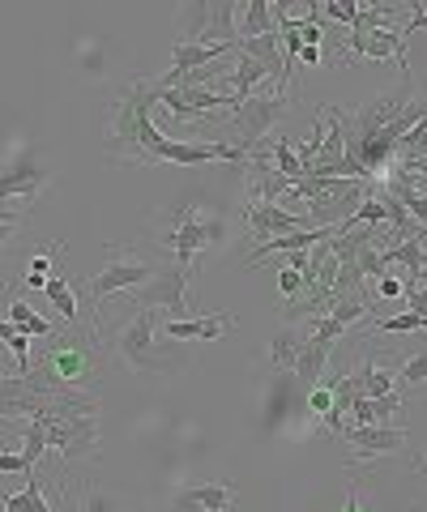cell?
<instances>
[{
  "instance_id": "obj_23",
  "label": "cell",
  "mask_w": 427,
  "mask_h": 512,
  "mask_svg": "<svg viewBox=\"0 0 427 512\" xmlns=\"http://www.w3.org/2000/svg\"><path fill=\"white\" fill-rule=\"evenodd\" d=\"M274 30V13L265 0H252V5L244 9V22L235 26V39H261V35H270Z\"/></svg>"
},
{
  "instance_id": "obj_30",
  "label": "cell",
  "mask_w": 427,
  "mask_h": 512,
  "mask_svg": "<svg viewBox=\"0 0 427 512\" xmlns=\"http://www.w3.org/2000/svg\"><path fill=\"white\" fill-rule=\"evenodd\" d=\"M321 13H325V18H334V22L355 26V18H359V5H355V0H329V5H321Z\"/></svg>"
},
{
  "instance_id": "obj_10",
  "label": "cell",
  "mask_w": 427,
  "mask_h": 512,
  "mask_svg": "<svg viewBox=\"0 0 427 512\" xmlns=\"http://www.w3.org/2000/svg\"><path fill=\"white\" fill-rule=\"evenodd\" d=\"M47 184H52V171H43L35 163H18V167L0 171V227H18V222H22V214L9 210L5 201H13V197L30 201V197H39Z\"/></svg>"
},
{
  "instance_id": "obj_13",
  "label": "cell",
  "mask_w": 427,
  "mask_h": 512,
  "mask_svg": "<svg viewBox=\"0 0 427 512\" xmlns=\"http://www.w3.org/2000/svg\"><path fill=\"white\" fill-rule=\"evenodd\" d=\"M188 278L180 274V269H171V274H158L150 286H146V295H141V303L146 308H167L171 316H188L193 308H188ZM167 316V320H171Z\"/></svg>"
},
{
  "instance_id": "obj_26",
  "label": "cell",
  "mask_w": 427,
  "mask_h": 512,
  "mask_svg": "<svg viewBox=\"0 0 427 512\" xmlns=\"http://www.w3.org/2000/svg\"><path fill=\"white\" fill-rule=\"evenodd\" d=\"M43 453H47V436H43V423H39V419H30V423H26V436H22V457H26V466H30V470H39Z\"/></svg>"
},
{
  "instance_id": "obj_18",
  "label": "cell",
  "mask_w": 427,
  "mask_h": 512,
  "mask_svg": "<svg viewBox=\"0 0 427 512\" xmlns=\"http://www.w3.org/2000/svg\"><path fill=\"white\" fill-rule=\"evenodd\" d=\"M235 487L231 483H205V487H184L180 508H205V512H231Z\"/></svg>"
},
{
  "instance_id": "obj_25",
  "label": "cell",
  "mask_w": 427,
  "mask_h": 512,
  "mask_svg": "<svg viewBox=\"0 0 427 512\" xmlns=\"http://www.w3.org/2000/svg\"><path fill=\"white\" fill-rule=\"evenodd\" d=\"M9 320L26 333V338H52V333H56L43 316H35V308H30L26 299H13V303H9Z\"/></svg>"
},
{
  "instance_id": "obj_8",
  "label": "cell",
  "mask_w": 427,
  "mask_h": 512,
  "mask_svg": "<svg viewBox=\"0 0 427 512\" xmlns=\"http://www.w3.org/2000/svg\"><path fill=\"white\" fill-rule=\"evenodd\" d=\"M154 103H163L176 120H197V116H210V111H235L240 107V99L235 94H214V90H201V86H158L154 82Z\"/></svg>"
},
{
  "instance_id": "obj_35",
  "label": "cell",
  "mask_w": 427,
  "mask_h": 512,
  "mask_svg": "<svg viewBox=\"0 0 427 512\" xmlns=\"http://www.w3.org/2000/svg\"><path fill=\"white\" fill-rule=\"evenodd\" d=\"M299 60H304V64H321L325 52H321V47H304V52H299Z\"/></svg>"
},
{
  "instance_id": "obj_24",
  "label": "cell",
  "mask_w": 427,
  "mask_h": 512,
  "mask_svg": "<svg viewBox=\"0 0 427 512\" xmlns=\"http://www.w3.org/2000/svg\"><path fill=\"white\" fill-rule=\"evenodd\" d=\"M270 158H274V171L287 175L291 184L304 180V167H299V154H295V141L291 137H274L270 141Z\"/></svg>"
},
{
  "instance_id": "obj_5",
  "label": "cell",
  "mask_w": 427,
  "mask_h": 512,
  "mask_svg": "<svg viewBox=\"0 0 427 512\" xmlns=\"http://www.w3.org/2000/svg\"><path fill=\"white\" fill-rule=\"evenodd\" d=\"M154 320H158V312L146 308V312H137L133 320H124L120 333H116V350L129 359V367H137V372H171V367H180V359H167L163 350H158Z\"/></svg>"
},
{
  "instance_id": "obj_20",
  "label": "cell",
  "mask_w": 427,
  "mask_h": 512,
  "mask_svg": "<svg viewBox=\"0 0 427 512\" xmlns=\"http://www.w3.org/2000/svg\"><path fill=\"white\" fill-rule=\"evenodd\" d=\"M393 372H398V393H402V397L427 393V342L410 350V355H406L398 367H393Z\"/></svg>"
},
{
  "instance_id": "obj_28",
  "label": "cell",
  "mask_w": 427,
  "mask_h": 512,
  "mask_svg": "<svg viewBox=\"0 0 427 512\" xmlns=\"http://www.w3.org/2000/svg\"><path fill=\"white\" fill-rule=\"evenodd\" d=\"M372 333H423V320L415 316V312H398V316H389V320H381Z\"/></svg>"
},
{
  "instance_id": "obj_11",
  "label": "cell",
  "mask_w": 427,
  "mask_h": 512,
  "mask_svg": "<svg viewBox=\"0 0 427 512\" xmlns=\"http://www.w3.org/2000/svg\"><path fill=\"white\" fill-rule=\"evenodd\" d=\"M342 52L346 56H355V60H398L402 69L410 73V56H406V39H402V30H393V26H376V30H351L342 43Z\"/></svg>"
},
{
  "instance_id": "obj_31",
  "label": "cell",
  "mask_w": 427,
  "mask_h": 512,
  "mask_svg": "<svg viewBox=\"0 0 427 512\" xmlns=\"http://www.w3.org/2000/svg\"><path fill=\"white\" fill-rule=\"evenodd\" d=\"M299 342H304V338H291V333H287V338H278L274 342V367H287V372H291L295 355H299Z\"/></svg>"
},
{
  "instance_id": "obj_32",
  "label": "cell",
  "mask_w": 427,
  "mask_h": 512,
  "mask_svg": "<svg viewBox=\"0 0 427 512\" xmlns=\"http://www.w3.org/2000/svg\"><path fill=\"white\" fill-rule=\"evenodd\" d=\"M274 274H278V291L287 303L304 295V274H295V269H274Z\"/></svg>"
},
{
  "instance_id": "obj_15",
  "label": "cell",
  "mask_w": 427,
  "mask_h": 512,
  "mask_svg": "<svg viewBox=\"0 0 427 512\" xmlns=\"http://www.w3.org/2000/svg\"><path fill=\"white\" fill-rule=\"evenodd\" d=\"M351 389L355 397H389L398 393V372H393L389 363H376V359H359V367L351 372Z\"/></svg>"
},
{
  "instance_id": "obj_33",
  "label": "cell",
  "mask_w": 427,
  "mask_h": 512,
  "mask_svg": "<svg viewBox=\"0 0 427 512\" xmlns=\"http://www.w3.org/2000/svg\"><path fill=\"white\" fill-rule=\"evenodd\" d=\"M372 291L381 295V299H402V278H393V274H381L372 282Z\"/></svg>"
},
{
  "instance_id": "obj_4",
  "label": "cell",
  "mask_w": 427,
  "mask_h": 512,
  "mask_svg": "<svg viewBox=\"0 0 427 512\" xmlns=\"http://www.w3.org/2000/svg\"><path fill=\"white\" fill-rule=\"evenodd\" d=\"M287 94H252V99H244L240 107L231 111V120H235V141H227V146H235V150H244V158L257 150V146H265L270 141V128H274V120H282L287 116Z\"/></svg>"
},
{
  "instance_id": "obj_27",
  "label": "cell",
  "mask_w": 427,
  "mask_h": 512,
  "mask_svg": "<svg viewBox=\"0 0 427 512\" xmlns=\"http://www.w3.org/2000/svg\"><path fill=\"white\" fill-rule=\"evenodd\" d=\"M308 414H316V419H334V389H329V384L321 380V384H312V389H308ZM338 419H342V414H338Z\"/></svg>"
},
{
  "instance_id": "obj_22",
  "label": "cell",
  "mask_w": 427,
  "mask_h": 512,
  "mask_svg": "<svg viewBox=\"0 0 427 512\" xmlns=\"http://www.w3.org/2000/svg\"><path fill=\"white\" fill-rule=\"evenodd\" d=\"M43 295L52 299V308L65 316V320H69V329H73V325H77V295H73L69 278H65V274H52V278H47V286H43Z\"/></svg>"
},
{
  "instance_id": "obj_2",
  "label": "cell",
  "mask_w": 427,
  "mask_h": 512,
  "mask_svg": "<svg viewBox=\"0 0 427 512\" xmlns=\"http://www.w3.org/2000/svg\"><path fill=\"white\" fill-rule=\"evenodd\" d=\"M218 235H223V222H210V218H201L197 214V205H180L176 218H171V227L167 235L158 239L171 256H176V269L184 278H193V265H197V256L218 244Z\"/></svg>"
},
{
  "instance_id": "obj_29",
  "label": "cell",
  "mask_w": 427,
  "mask_h": 512,
  "mask_svg": "<svg viewBox=\"0 0 427 512\" xmlns=\"http://www.w3.org/2000/svg\"><path fill=\"white\" fill-rule=\"evenodd\" d=\"M47 274H52L47 256H43V252H39V256H30V261H26V286H30V291H43V286H47Z\"/></svg>"
},
{
  "instance_id": "obj_7",
  "label": "cell",
  "mask_w": 427,
  "mask_h": 512,
  "mask_svg": "<svg viewBox=\"0 0 427 512\" xmlns=\"http://www.w3.org/2000/svg\"><path fill=\"white\" fill-rule=\"evenodd\" d=\"M410 103H415V77L402 73V86H398V90H389V94H381V99H372V103H363L359 111H351L355 137H376V133H385V128L398 120Z\"/></svg>"
},
{
  "instance_id": "obj_36",
  "label": "cell",
  "mask_w": 427,
  "mask_h": 512,
  "mask_svg": "<svg viewBox=\"0 0 427 512\" xmlns=\"http://www.w3.org/2000/svg\"><path fill=\"white\" fill-rule=\"evenodd\" d=\"M9 239H13V227H0V248H5Z\"/></svg>"
},
{
  "instance_id": "obj_19",
  "label": "cell",
  "mask_w": 427,
  "mask_h": 512,
  "mask_svg": "<svg viewBox=\"0 0 427 512\" xmlns=\"http://www.w3.org/2000/svg\"><path fill=\"white\" fill-rule=\"evenodd\" d=\"M274 77V69L270 64H261V60H252V56H240L235 52V69H231V86H235V99H252L257 94V86L261 82H270Z\"/></svg>"
},
{
  "instance_id": "obj_21",
  "label": "cell",
  "mask_w": 427,
  "mask_h": 512,
  "mask_svg": "<svg viewBox=\"0 0 427 512\" xmlns=\"http://www.w3.org/2000/svg\"><path fill=\"white\" fill-rule=\"evenodd\" d=\"M5 512H56L52 504H47V495H43V478H39V470L35 474H26V487L22 491H13V495H5Z\"/></svg>"
},
{
  "instance_id": "obj_16",
  "label": "cell",
  "mask_w": 427,
  "mask_h": 512,
  "mask_svg": "<svg viewBox=\"0 0 427 512\" xmlns=\"http://www.w3.org/2000/svg\"><path fill=\"white\" fill-rule=\"evenodd\" d=\"M235 52V43H176L171 52V73H193L205 69V64H218Z\"/></svg>"
},
{
  "instance_id": "obj_37",
  "label": "cell",
  "mask_w": 427,
  "mask_h": 512,
  "mask_svg": "<svg viewBox=\"0 0 427 512\" xmlns=\"http://www.w3.org/2000/svg\"><path fill=\"white\" fill-rule=\"evenodd\" d=\"M423 470H427V453H423Z\"/></svg>"
},
{
  "instance_id": "obj_17",
  "label": "cell",
  "mask_w": 427,
  "mask_h": 512,
  "mask_svg": "<svg viewBox=\"0 0 427 512\" xmlns=\"http://www.w3.org/2000/svg\"><path fill=\"white\" fill-rule=\"evenodd\" d=\"M329 355H334V346H325V342H312L308 333H304V342H299V355H295V367L291 372L299 376L312 389V384H321L325 380V367H329Z\"/></svg>"
},
{
  "instance_id": "obj_1",
  "label": "cell",
  "mask_w": 427,
  "mask_h": 512,
  "mask_svg": "<svg viewBox=\"0 0 427 512\" xmlns=\"http://www.w3.org/2000/svg\"><path fill=\"white\" fill-rule=\"evenodd\" d=\"M103 363H107V350L99 346V338L90 333H52L47 346L39 350V359L30 372H43L47 380H56L60 389L69 393H86L94 380L103 376Z\"/></svg>"
},
{
  "instance_id": "obj_9",
  "label": "cell",
  "mask_w": 427,
  "mask_h": 512,
  "mask_svg": "<svg viewBox=\"0 0 427 512\" xmlns=\"http://www.w3.org/2000/svg\"><path fill=\"white\" fill-rule=\"evenodd\" d=\"M406 427H342V444H351V466L359 461H376V457H393L406 448Z\"/></svg>"
},
{
  "instance_id": "obj_3",
  "label": "cell",
  "mask_w": 427,
  "mask_h": 512,
  "mask_svg": "<svg viewBox=\"0 0 427 512\" xmlns=\"http://www.w3.org/2000/svg\"><path fill=\"white\" fill-rule=\"evenodd\" d=\"M158 278V269L146 252H137V248H116L112 252V265L103 269V274H94L86 278V299H90V308H99V303L107 295H116V291H137V286H150Z\"/></svg>"
},
{
  "instance_id": "obj_12",
  "label": "cell",
  "mask_w": 427,
  "mask_h": 512,
  "mask_svg": "<svg viewBox=\"0 0 427 512\" xmlns=\"http://www.w3.org/2000/svg\"><path fill=\"white\" fill-rule=\"evenodd\" d=\"M244 227L257 244H265V239H278L291 231H308V218L287 214V210H278V205H244Z\"/></svg>"
},
{
  "instance_id": "obj_6",
  "label": "cell",
  "mask_w": 427,
  "mask_h": 512,
  "mask_svg": "<svg viewBox=\"0 0 427 512\" xmlns=\"http://www.w3.org/2000/svg\"><path fill=\"white\" fill-rule=\"evenodd\" d=\"M150 82H129L124 94L116 99V111H112V124H107V150L120 154V158H133V163L146 167V154L137 146V103L146 94Z\"/></svg>"
},
{
  "instance_id": "obj_14",
  "label": "cell",
  "mask_w": 427,
  "mask_h": 512,
  "mask_svg": "<svg viewBox=\"0 0 427 512\" xmlns=\"http://www.w3.org/2000/svg\"><path fill=\"white\" fill-rule=\"evenodd\" d=\"M235 325L231 312H214V316H197V320H167L163 333L167 342H214Z\"/></svg>"
},
{
  "instance_id": "obj_34",
  "label": "cell",
  "mask_w": 427,
  "mask_h": 512,
  "mask_svg": "<svg viewBox=\"0 0 427 512\" xmlns=\"http://www.w3.org/2000/svg\"><path fill=\"white\" fill-rule=\"evenodd\" d=\"M338 512H372L368 504L359 500V483H351V487H346V500H342V508H338Z\"/></svg>"
}]
</instances>
